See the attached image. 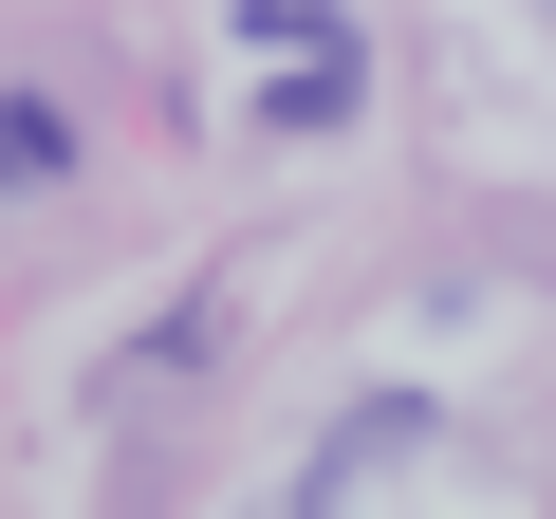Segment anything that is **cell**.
Segmentation results:
<instances>
[{"mask_svg":"<svg viewBox=\"0 0 556 519\" xmlns=\"http://www.w3.org/2000/svg\"><path fill=\"white\" fill-rule=\"evenodd\" d=\"M353 112V56H278V93H260V130H334Z\"/></svg>","mask_w":556,"mask_h":519,"instance_id":"6da1fadb","label":"cell"},{"mask_svg":"<svg viewBox=\"0 0 556 519\" xmlns=\"http://www.w3.org/2000/svg\"><path fill=\"white\" fill-rule=\"evenodd\" d=\"M241 38L260 56H334V0H241Z\"/></svg>","mask_w":556,"mask_h":519,"instance_id":"7a4b0ae2","label":"cell"},{"mask_svg":"<svg viewBox=\"0 0 556 519\" xmlns=\"http://www.w3.org/2000/svg\"><path fill=\"white\" fill-rule=\"evenodd\" d=\"M56 149H75V130H56L38 93H20V112H0V186H20V167H56Z\"/></svg>","mask_w":556,"mask_h":519,"instance_id":"3957f363","label":"cell"}]
</instances>
